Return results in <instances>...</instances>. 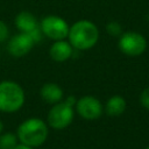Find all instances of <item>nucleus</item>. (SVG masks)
<instances>
[{"mask_svg": "<svg viewBox=\"0 0 149 149\" xmlns=\"http://www.w3.org/2000/svg\"><path fill=\"white\" fill-rule=\"evenodd\" d=\"M14 149H35V148H33V147H29V146H27V144H23V143H17V146L14 148Z\"/></svg>", "mask_w": 149, "mask_h": 149, "instance_id": "obj_17", "label": "nucleus"}, {"mask_svg": "<svg viewBox=\"0 0 149 149\" xmlns=\"http://www.w3.org/2000/svg\"><path fill=\"white\" fill-rule=\"evenodd\" d=\"M77 113L84 120H97L101 116L104 112V106L93 95H83L79 98L74 105Z\"/></svg>", "mask_w": 149, "mask_h": 149, "instance_id": "obj_7", "label": "nucleus"}, {"mask_svg": "<svg viewBox=\"0 0 149 149\" xmlns=\"http://www.w3.org/2000/svg\"><path fill=\"white\" fill-rule=\"evenodd\" d=\"M42 119L30 118L21 122L16 130V136L20 143L27 144L33 148L42 146L48 137L49 128Z\"/></svg>", "mask_w": 149, "mask_h": 149, "instance_id": "obj_2", "label": "nucleus"}, {"mask_svg": "<svg viewBox=\"0 0 149 149\" xmlns=\"http://www.w3.org/2000/svg\"><path fill=\"white\" fill-rule=\"evenodd\" d=\"M146 149H149V147H147V148H146Z\"/></svg>", "mask_w": 149, "mask_h": 149, "instance_id": "obj_19", "label": "nucleus"}, {"mask_svg": "<svg viewBox=\"0 0 149 149\" xmlns=\"http://www.w3.org/2000/svg\"><path fill=\"white\" fill-rule=\"evenodd\" d=\"M126 107H127V102L125 98L119 94H114L106 101L105 112L109 116H119L126 111Z\"/></svg>", "mask_w": 149, "mask_h": 149, "instance_id": "obj_12", "label": "nucleus"}, {"mask_svg": "<svg viewBox=\"0 0 149 149\" xmlns=\"http://www.w3.org/2000/svg\"><path fill=\"white\" fill-rule=\"evenodd\" d=\"M69 43L76 50H87L93 48L99 40L98 27L88 20H79L74 22L68 34Z\"/></svg>", "mask_w": 149, "mask_h": 149, "instance_id": "obj_1", "label": "nucleus"}, {"mask_svg": "<svg viewBox=\"0 0 149 149\" xmlns=\"http://www.w3.org/2000/svg\"><path fill=\"white\" fill-rule=\"evenodd\" d=\"M8 35H9V29L7 24L2 20H0V43L5 42L8 38Z\"/></svg>", "mask_w": 149, "mask_h": 149, "instance_id": "obj_16", "label": "nucleus"}, {"mask_svg": "<svg viewBox=\"0 0 149 149\" xmlns=\"http://www.w3.org/2000/svg\"><path fill=\"white\" fill-rule=\"evenodd\" d=\"M118 47L127 56H140L147 49V40L142 34L129 30L120 35Z\"/></svg>", "mask_w": 149, "mask_h": 149, "instance_id": "obj_5", "label": "nucleus"}, {"mask_svg": "<svg viewBox=\"0 0 149 149\" xmlns=\"http://www.w3.org/2000/svg\"><path fill=\"white\" fill-rule=\"evenodd\" d=\"M140 104L143 108L149 111V87L144 88L140 94Z\"/></svg>", "mask_w": 149, "mask_h": 149, "instance_id": "obj_15", "label": "nucleus"}, {"mask_svg": "<svg viewBox=\"0 0 149 149\" xmlns=\"http://www.w3.org/2000/svg\"><path fill=\"white\" fill-rule=\"evenodd\" d=\"M24 91L15 81L3 80L0 83V111L14 113L24 104Z\"/></svg>", "mask_w": 149, "mask_h": 149, "instance_id": "obj_3", "label": "nucleus"}, {"mask_svg": "<svg viewBox=\"0 0 149 149\" xmlns=\"http://www.w3.org/2000/svg\"><path fill=\"white\" fill-rule=\"evenodd\" d=\"M73 107L74 106L70 105L65 100L54 104V106L48 112V116H47L48 126L57 130L68 128L72 123L74 118Z\"/></svg>", "mask_w": 149, "mask_h": 149, "instance_id": "obj_4", "label": "nucleus"}, {"mask_svg": "<svg viewBox=\"0 0 149 149\" xmlns=\"http://www.w3.org/2000/svg\"><path fill=\"white\" fill-rule=\"evenodd\" d=\"M34 44L35 42L30 37V35L19 33L9 38L7 43V51L13 57H22L33 49Z\"/></svg>", "mask_w": 149, "mask_h": 149, "instance_id": "obj_9", "label": "nucleus"}, {"mask_svg": "<svg viewBox=\"0 0 149 149\" xmlns=\"http://www.w3.org/2000/svg\"><path fill=\"white\" fill-rule=\"evenodd\" d=\"M40 28L44 36L54 41L65 40L70 29L68 22L57 15L44 16L40 22Z\"/></svg>", "mask_w": 149, "mask_h": 149, "instance_id": "obj_6", "label": "nucleus"}, {"mask_svg": "<svg viewBox=\"0 0 149 149\" xmlns=\"http://www.w3.org/2000/svg\"><path fill=\"white\" fill-rule=\"evenodd\" d=\"M73 54V48L69 43V41L65 40H58L55 41L50 49H49V55L51 59H54L57 63H63L68 61Z\"/></svg>", "mask_w": 149, "mask_h": 149, "instance_id": "obj_10", "label": "nucleus"}, {"mask_svg": "<svg viewBox=\"0 0 149 149\" xmlns=\"http://www.w3.org/2000/svg\"><path fill=\"white\" fill-rule=\"evenodd\" d=\"M15 26L20 33L30 35V37L34 40L35 43L40 42L43 35L37 19L30 12H27V10L20 12L15 17Z\"/></svg>", "mask_w": 149, "mask_h": 149, "instance_id": "obj_8", "label": "nucleus"}, {"mask_svg": "<svg viewBox=\"0 0 149 149\" xmlns=\"http://www.w3.org/2000/svg\"><path fill=\"white\" fill-rule=\"evenodd\" d=\"M106 30L112 36H120L122 34V27L116 21H111L106 24Z\"/></svg>", "mask_w": 149, "mask_h": 149, "instance_id": "obj_14", "label": "nucleus"}, {"mask_svg": "<svg viewBox=\"0 0 149 149\" xmlns=\"http://www.w3.org/2000/svg\"><path fill=\"white\" fill-rule=\"evenodd\" d=\"M3 132V123H2V121L0 120V134Z\"/></svg>", "mask_w": 149, "mask_h": 149, "instance_id": "obj_18", "label": "nucleus"}, {"mask_svg": "<svg viewBox=\"0 0 149 149\" xmlns=\"http://www.w3.org/2000/svg\"><path fill=\"white\" fill-rule=\"evenodd\" d=\"M40 95L45 102L54 105V104H57L63 100L64 93L59 85H57L55 83H47L41 87Z\"/></svg>", "mask_w": 149, "mask_h": 149, "instance_id": "obj_11", "label": "nucleus"}, {"mask_svg": "<svg viewBox=\"0 0 149 149\" xmlns=\"http://www.w3.org/2000/svg\"><path fill=\"white\" fill-rule=\"evenodd\" d=\"M19 143L16 134L6 132L0 134V149H14Z\"/></svg>", "mask_w": 149, "mask_h": 149, "instance_id": "obj_13", "label": "nucleus"}]
</instances>
